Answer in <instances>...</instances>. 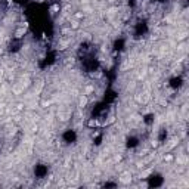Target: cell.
Wrapping results in <instances>:
<instances>
[{"label":"cell","mask_w":189,"mask_h":189,"mask_svg":"<svg viewBox=\"0 0 189 189\" xmlns=\"http://www.w3.org/2000/svg\"><path fill=\"white\" fill-rule=\"evenodd\" d=\"M14 34H15V36H14L15 39H22V37L27 34V28L21 25V27H18V28L15 30V33H14Z\"/></svg>","instance_id":"1"},{"label":"cell","mask_w":189,"mask_h":189,"mask_svg":"<svg viewBox=\"0 0 189 189\" xmlns=\"http://www.w3.org/2000/svg\"><path fill=\"white\" fill-rule=\"evenodd\" d=\"M87 104H89V96L87 94H81L78 98V108H86Z\"/></svg>","instance_id":"2"}]
</instances>
